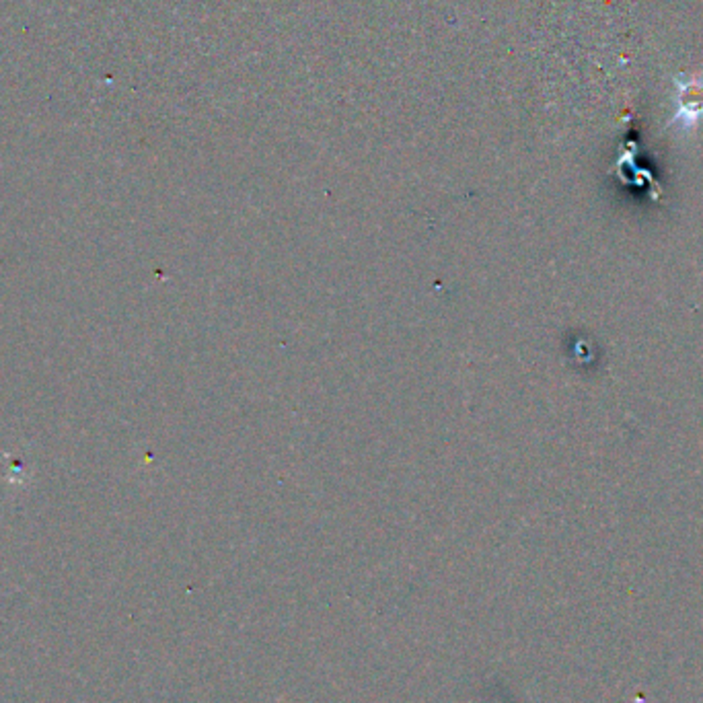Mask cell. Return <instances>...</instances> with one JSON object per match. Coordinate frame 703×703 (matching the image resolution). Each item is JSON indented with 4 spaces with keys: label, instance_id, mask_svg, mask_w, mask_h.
<instances>
[{
    "label": "cell",
    "instance_id": "obj_1",
    "mask_svg": "<svg viewBox=\"0 0 703 703\" xmlns=\"http://www.w3.org/2000/svg\"><path fill=\"white\" fill-rule=\"evenodd\" d=\"M679 89V112L674 122H683L685 128H691L703 117V79H677Z\"/></svg>",
    "mask_w": 703,
    "mask_h": 703
}]
</instances>
